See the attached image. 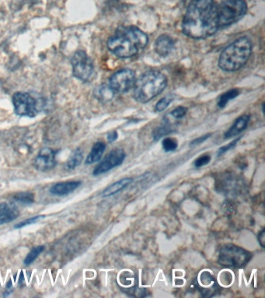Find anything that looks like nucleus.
Masks as SVG:
<instances>
[{
  "instance_id": "1",
  "label": "nucleus",
  "mask_w": 265,
  "mask_h": 298,
  "mask_svg": "<svg viewBox=\"0 0 265 298\" xmlns=\"http://www.w3.org/2000/svg\"><path fill=\"white\" fill-rule=\"evenodd\" d=\"M216 5L213 0H192L184 17V34L193 39H204L219 29Z\"/></svg>"
},
{
  "instance_id": "2",
  "label": "nucleus",
  "mask_w": 265,
  "mask_h": 298,
  "mask_svg": "<svg viewBox=\"0 0 265 298\" xmlns=\"http://www.w3.org/2000/svg\"><path fill=\"white\" fill-rule=\"evenodd\" d=\"M148 44V37L134 26H121L110 37L108 48L110 52L120 58H132L138 55Z\"/></svg>"
},
{
  "instance_id": "3",
  "label": "nucleus",
  "mask_w": 265,
  "mask_h": 298,
  "mask_svg": "<svg viewBox=\"0 0 265 298\" xmlns=\"http://www.w3.org/2000/svg\"><path fill=\"white\" fill-rule=\"evenodd\" d=\"M252 44L247 37H242L229 45L221 53L219 66L227 72L239 70L248 62L252 51Z\"/></svg>"
},
{
  "instance_id": "4",
  "label": "nucleus",
  "mask_w": 265,
  "mask_h": 298,
  "mask_svg": "<svg viewBox=\"0 0 265 298\" xmlns=\"http://www.w3.org/2000/svg\"><path fill=\"white\" fill-rule=\"evenodd\" d=\"M167 84V78L164 74L158 71H149L135 81L133 97L139 103H147L160 94Z\"/></svg>"
},
{
  "instance_id": "5",
  "label": "nucleus",
  "mask_w": 265,
  "mask_h": 298,
  "mask_svg": "<svg viewBox=\"0 0 265 298\" xmlns=\"http://www.w3.org/2000/svg\"><path fill=\"white\" fill-rule=\"evenodd\" d=\"M248 11L244 0H224L216 5L217 19L219 28L230 26L240 20Z\"/></svg>"
},
{
  "instance_id": "6",
  "label": "nucleus",
  "mask_w": 265,
  "mask_h": 298,
  "mask_svg": "<svg viewBox=\"0 0 265 298\" xmlns=\"http://www.w3.org/2000/svg\"><path fill=\"white\" fill-rule=\"evenodd\" d=\"M251 254L243 248L227 245L221 248L218 261L224 267L240 268L251 260Z\"/></svg>"
},
{
  "instance_id": "7",
  "label": "nucleus",
  "mask_w": 265,
  "mask_h": 298,
  "mask_svg": "<svg viewBox=\"0 0 265 298\" xmlns=\"http://www.w3.org/2000/svg\"><path fill=\"white\" fill-rule=\"evenodd\" d=\"M13 103L15 113L21 117H34L39 113L38 102L30 93H15Z\"/></svg>"
},
{
  "instance_id": "8",
  "label": "nucleus",
  "mask_w": 265,
  "mask_h": 298,
  "mask_svg": "<svg viewBox=\"0 0 265 298\" xmlns=\"http://www.w3.org/2000/svg\"><path fill=\"white\" fill-rule=\"evenodd\" d=\"M72 72L76 79L88 82L93 76V61L84 51H78L72 58Z\"/></svg>"
},
{
  "instance_id": "9",
  "label": "nucleus",
  "mask_w": 265,
  "mask_h": 298,
  "mask_svg": "<svg viewBox=\"0 0 265 298\" xmlns=\"http://www.w3.org/2000/svg\"><path fill=\"white\" fill-rule=\"evenodd\" d=\"M136 78L133 70L129 69L117 71L109 80V86L114 93H124L133 88Z\"/></svg>"
},
{
  "instance_id": "10",
  "label": "nucleus",
  "mask_w": 265,
  "mask_h": 298,
  "mask_svg": "<svg viewBox=\"0 0 265 298\" xmlns=\"http://www.w3.org/2000/svg\"><path fill=\"white\" fill-rule=\"evenodd\" d=\"M126 158V154L123 149H114L104 158L103 160L98 165L95 167L93 171V175L96 177V176L108 173L112 168L121 165Z\"/></svg>"
},
{
  "instance_id": "11",
  "label": "nucleus",
  "mask_w": 265,
  "mask_h": 298,
  "mask_svg": "<svg viewBox=\"0 0 265 298\" xmlns=\"http://www.w3.org/2000/svg\"><path fill=\"white\" fill-rule=\"evenodd\" d=\"M55 155L56 152L49 147L42 148L34 160V167L39 171L42 172L52 169L57 165Z\"/></svg>"
},
{
  "instance_id": "12",
  "label": "nucleus",
  "mask_w": 265,
  "mask_h": 298,
  "mask_svg": "<svg viewBox=\"0 0 265 298\" xmlns=\"http://www.w3.org/2000/svg\"><path fill=\"white\" fill-rule=\"evenodd\" d=\"M19 215V210L14 204L0 203V225L14 221Z\"/></svg>"
},
{
  "instance_id": "13",
  "label": "nucleus",
  "mask_w": 265,
  "mask_h": 298,
  "mask_svg": "<svg viewBox=\"0 0 265 298\" xmlns=\"http://www.w3.org/2000/svg\"><path fill=\"white\" fill-rule=\"evenodd\" d=\"M174 48V40L167 35L159 36L155 43V51L159 56L166 57L170 55Z\"/></svg>"
},
{
  "instance_id": "14",
  "label": "nucleus",
  "mask_w": 265,
  "mask_h": 298,
  "mask_svg": "<svg viewBox=\"0 0 265 298\" xmlns=\"http://www.w3.org/2000/svg\"><path fill=\"white\" fill-rule=\"evenodd\" d=\"M250 119H251V117L248 114H244V115H242L238 117L235 120L233 125L230 127L228 131H227L225 135H224V138L226 139L233 138V137L236 136V135L240 134L241 132H243L247 129V127H248Z\"/></svg>"
},
{
  "instance_id": "15",
  "label": "nucleus",
  "mask_w": 265,
  "mask_h": 298,
  "mask_svg": "<svg viewBox=\"0 0 265 298\" xmlns=\"http://www.w3.org/2000/svg\"><path fill=\"white\" fill-rule=\"evenodd\" d=\"M82 184L80 181L63 182L54 185L50 189V193L55 196H65L76 190Z\"/></svg>"
},
{
  "instance_id": "16",
  "label": "nucleus",
  "mask_w": 265,
  "mask_h": 298,
  "mask_svg": "<svg viewBox=\"0 0 265 298\" xmlns=\"http://www.w3.org/2000/svg\"><path fill=\"white\" fill-rule=\"evenodd\" d=\"M132 182H133V180L132 178H124L123 180H118V181L108 186L102 193V197H109L115 195L128 187Z\"/></svg>"
},
{
  "instance_id": "17",
  "label": "nucleus",
  "mask_w": 265,
  "mask_h": 298,
  "mask_svg": "<svg viewBox=\"0 0 265 298\" xmlns=\"http://www.w3.org/2000/svg\"><path fill=\"white\" fill-rule=\"evenodd\" d=\"M106 148V144L102 141L95 143L92 147L91 151L89 153L87 159H86V164L91 165V164L96 163L100 162L105 153Z\"/></svg>"
},
{
  "instance_id": "18",
  "label": "nucleus",
  "mask_w": 265,
  "mask_h": 298,
  "mask_svg": "<svg viewBox=\"0 0 265 298\" xmlns=\"http://www.w3.org/2000/svg\"><path fill=\"white\" fill-rule=\"evenodd\" d=\"M114 94L115 93L111 88V87L109 85H105V84L96 87V90H94V96H96V99L103 103H108V102L111 101V99L114 98Z\"/></svg>"
},
{
  "instance_id": "19",
  "label": "nucleus",
  "mask_w": 265,
  "mask_h": 298,
  "mask_svg": "<svg viewBox=\"0 0 265 298\" xmlns=\"http://www.w3.org/2000/svg\"><path fill=\"white\" fill-rule=\"evenodd\" d=\"M34 201V196L31 192H21L13 197V202L21 206H29Z\"/></svg>"
},
{
  "instance_id": "20",
  "label": "nucleus",
  "mask_w": 265,
  "mask_h": 298,
  "mask_svg": "<svg viewBox=\"0 0 265 298\" xmlns=\"http://www.w3.org/2000/svg\"><path fill=\"white\" fill-rule=\"evenodd\" d=\"M83 159H84V153H83L82 150L79 148L76 149L68 159L67 162H66V168L69 170L74 169L75 168L80 165L81 162H83Z\"/></svg>"
},
{
  "instance_id": "21",
  "label": "nucleus",
  "mask_w": 265,
  "mask_h": 298,
  "mask_svg": "<svg viewBox=\"0 0 265 298\" xmlns=\"http://www.w3.org/2000/svg\"><path fill=\"white\" fill-rule=\"evenodd\" d=\"M239 94V90H236V89L229 90L228 92L223 93V94L219 97V101H218V106L220 108H225L226 105H227L231 99H234V98H236Z\"/></svg>"
},
{
  "instance_id": "22",
  "label": "nucleus",
  "mask_w": 265,
  "mask_h": 298,
  "mask_svg": "<svg viewBox=\"0 0 265 298\" xmlns=\"http://www.w3.org/2000/svg\"><path fill=\"white\" fill-rule=\"evenodd\" d=\"M172 132V129H171V126H170V123H162V125L159 126V127H156L153 132V139L155 141H158V140L160 139L162 137L165 136V135H169V134Z\"/></svg>"
},
{
  "instance_id": "23",
  "label": "nucleus",
  "mask_w": 265,
  "mask_h": 298,
  "mask_svg": "<svg viewBox=\"0 0 265 298\" xmlns=\"http://www.w3.org/2000/svg\"><path fill=\"white\" fill-rule=\"evenodd\" d=\"M44 249H45V246L43 245H40V246L34 247L31 249V252L28 253L27 256L26 258L24 260V265L26 266H29L31 263H34V260L39 257L40 253L43 252Z\"/></svg>"
},
{
  "instance_id": "24",
  "label": "nucleus",
  "mask_w": 265,
  "mask_h": 298,
  "mask_svg": "<svg viewBox=\"0 0 265 298\" xmlns=\"http://www.w3.org/2000/svg\"><path fill=\"white\" fill-rule=\"evenodd\" d=\"M162 148L166 153H171L175 151L178 147V143L174 138H164L162 142Z\"/></svg>"
},
{
  "instance_id": "25",
  "label": "nucleus",
  "mask_w": 265,
  "mask_h": 298,
  "mask_svg": "<svg viewBox=\"0 0 265 298\" xmlns=\"http://www.w3.org/2000/svg\"><path fill=\"white\" fill-rule=\"evenodd\" d=\"M45 215H38V216L32 217V218H28V219L24 220L21 222L18 223L16 225H14L15 229H19V228H24V227L28 226V225H33L35 224L37 221L45 218Z\"/></svg>"
},
{
  "instance_id": "26",
  "label": "nucleus",
  "mask_w": 265,
  "mask_h": 298,
  "mask_svg": "<svg viewBox=\"0 0 265 298\" xmlns=\"http://www.w3.org/2000/svg\"><path fill=\"white\" fill-rule=\"evenodd\" d=\"M173 101V98L171 96H167V97L162 98V99L158 101V103L156 105V111L157 112H162V111H165L167 108H168L169 105L171 104V102Z\"/></svg>"
},
{
  "instance_id": "27",
  "label": "nucleus",
  "mask_w": 265,
  "mask_h": 298,
  "mask_svg": "<svg viewBox=\"0 0 265 298\" xmlns=\"http://www.w3.org/2000/svg\"><path fill=\"white\" fill-rule=\"evenodd\" d=\"M211 159L212 158H211L210 155H201L195 161L194 165L196 168H201V167L208 165L211 162Z\"/></svg>"
},
{
  "instance_id": "28",
  "label": "nucleus",
  "mask_w": 265,
  "mask_h": 298,
  "mask_svg": "<svg viewBox=\"0 0 265 298\" xmlns=\"http://www.w3.org/2000/svg\"><path fill=\"white\" fill-rule=\"evenodd\" d=\"M240 138H236V139H235L234 141L230 142V144H227V145L220 147V148L219 149V151H218V153H217V154H218V156H222V155H223L224 153H226L227 152L230 151V150H231L232 148H233V147L236 145V144H237L238 141L240 140Z\"/></svg>"
},
{
  "instance_id": "29",
  "label": "nucleus",
  "mask_w": 265,
  "mask_h": 298,
  "mask_svg": "<svg viewBox=\"0 0 265 298\" xmlns=\"http://www.w3.org/2000/svg\"><path fill=\"white\" fill-rule=\"evenodd\" d=\"M187 112H188V109H187L186 108H185V107H179V108H175V109L171 112V115H172L174 118L180 119L186 115Z\"/></svg>"
},
{
  "instance_id": "30",
  "label": "nucleus",
  "mask_w": 265,
  "mask_h": 298,
  "mask_svg": "<svg viewBox=\"0 0 265 298\" xmlns=\"http://www.w3.org/2000/svg\"><path fill=\"white\" fill-rule=\"evenodd\" d=\"M210 136L211 134H208V135H204V136L199 137V138H196V139L193 140L191 144H190V146L191 147H194V146L201 144V143L205 142L208 138H210Z\"/></svg>"
},
{
  "instance_id": "31",
  "label": "nucleus",
  "mask_w": 265,
  "mask_h": 298,
  "mask_svg": "<svg viewBox=\"0 0 265 298\" xmlns=\"http://www.w3.org/2000/svg\"><path fill=\"white\" fill-rule=\"evenodd\" d=\"M117 137H118V134L116 131L114 132H111L109 135H108V141L110 143L114 142V141L117 139Z\"/></svg>"
},
{
  "instance_id": "32",
  "label": "nucleus",
  "mask_w": 265,
  "mask_h": 298,
  "mask_svg": "<svg viewBox=\"0 0 265 298\" xmlns=\"http://www.w3.org/2000/svg\"><path fill=\"white\" fill-rule=\"evenodd\" d=\"M264 229L262 230L258 235V241L262 247H264Z\"/></svg>"
}]
</instances>
